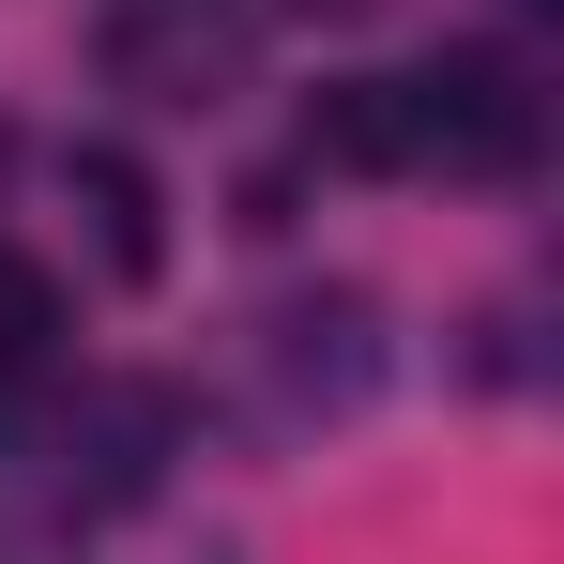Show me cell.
<instances>
[{"mask_svg": "<svg viewBox=\"0 0 564 564\" xmlns=\"http://www.w3.org/2000/svg\"><path fill=\"white\" fill-rule=\"evenodd\" d=\"M305 153L321 169H412V93L397 77H336V93L305 107Z\"/></svg>", "mask_w": 564, "mask_h": 564, "instance_id": "obj_2", "label": "cell"}, {"mask_svg": "<svg viewBox=\"0 0 564 564\" xmlns=\"http://www.w3.org/2000/svg\"><path fill=\"white\" fill-rule=\"evenodd\" d=\"M412 93V169H534V93H519V62H427V77H397Z\"/></svg>", "mask_w": 564, "mask_h": 564, "instance_id": "obj_1", "label": "cell"}, {"mask_svg": "<svg viewBox=\"0 0 564 564\" xmlns=\"http://www.w3.org/2000/svg\"><path fill=\"white\" fill-rule=\"evenodd\" d=\"M77 198H93V245H107L122 290L169 260V229H153V169H138V153H77Z\"/></svg>", "mask_w": 564, "mask_h": 564, "instance_id": "obj_3", "label": "cell"}, {"mask_svg": "<svg viewBox=\"0 0 564 564\" xmlns=\"http://www.w3.org/2000/svg\"><path fill=\"white\" fill-rule=\"evenodd\" d=\"M46 351H62V290L31 260H0V367H46Z\"/></svg>", "mask_w": 564, "mask_h": 564, "instance_id": "obj_4", "label": "cell"}]
</instances>
